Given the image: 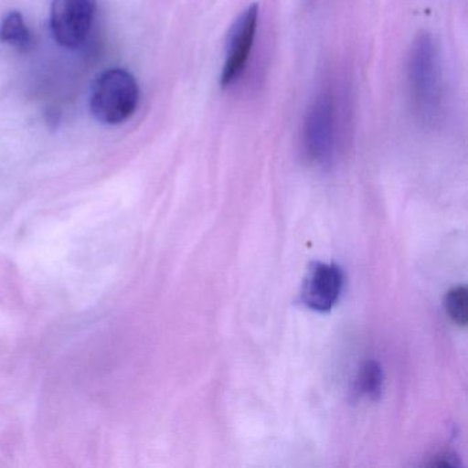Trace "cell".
I'll list each match as a JSON object with an SVG mask.
<instances>
[{
  "label": "cell",
  "instance_id": "1",
  "mask_svg": "<svg viewBox=\"0 0 468 468\" xmlns=\"http://www.w3.org/2000/svg\"><path fill=\"white\" fill-rule=\"evenodd\" d=\"M408 84L416 116L426 125H435L443 113L442 69L437 43L421 34L410 48Z\"/></svg>",
  "mask_w": 468,
  "mask_h": 468
},
{
  "label": "cell",
  "instance_id": "2",
  "mask_svg": "<svg viewBox=\"0 0 468 468\" xmlns=\"http://www.w3.org/2000/svg\"><path fill=\"white\" fill-rule=\"evenodd\" d=\"M139 105V86L124 69L106 70L95 81L90 98L92 116L106 125H119L130 120Z\"/></svg>",
  "mask_w": 468,
  "mask_h": 468
},
{
  "label": "cell",
  "instance_id": "3",
  "mask_svg": "<svg viewBox=\"0 0 468 468\" xmlns=\"http://www.w3.org/2000/svg\"><path fill=\"white\" fill-rule=\"evenodd\" d=\"M336 139L335 100L322 92L312 103L303 125V147L312 163L328 166L334 160Z\"/></svg>",
  "mask_w": 468,
  "mask_h": 468
},
{
  "label": "cell",
  "instance_id": "4",
  "mask_svg": "<svg viewBox=\"0 0 468 468\" xmlns=\"http://www.w3.org/2000/svg\"><path fill=\"white\" fill-rule=\"evenodd\" d=\"M95 0H53L51 2V32L62 48H81L86 43L94 23Z\"/></svg>",
  "mask_w": 468,
  "mask_h": 468
},
{
  "label": "cell",
  "instance_id": "5",
  "mask_svg": "<svg viewBox=\"0 0 468 468\" xmlns=\"http://www.w3.org/2000/svg\"><path fill=\"white\" fill-rule=\"evenodd\" d=\"M257 28H259V6L251 5L235 21L229 32V48H227L226 61L221 70L220 83L223 89H229L237 83L248 67L254 40H256Z\"/></svg>",
  "mask_w": 468,
  "mask_h": 468
},
{
  "label": "cell",
  "instance_id": "6",
  "mask_svg": "<svg viewBox=\"0 0 468 468\" xmlns=\"http://www.w3.org/2000/svg\"><path fill=\"white\" fill-rule=\"evenodd\" d=\"M344 283L339 265L314 262L303 281L301 303L312 311L328 314L338 303Z\"/></svg>",
  "mask_w": 468,
  "mask_h": 468
},
{
  "label": "cell",
  "instance_id": "7",
  "mask_svg": "<svg viewBox=\"0 0 468 468\" xmlns=\"http://www.w3.org/2000/svg\"><path fill=\"white\" fill-rule=\"evenodd\" d=\"M0 42L20 51L31 48L32 37L20 12H10L0 24Z\"/></svg>",
  "mask_w": 468,
  "mask_h": 468
},
{
  "label": "cell",
  "instance_id": "8",
  "mask_svg": "<svg viewBox=\"0 0 468 468\" xmlns=\"http://www.w3.org/2000/svg\"><path fill=\"white\" fill-rule=\"evenodd\" d=\"M383 371L382 367L375 360L363 364L356 379V393L358 396L377 401L382 394Z\"/></svg>",
  "mask_w": 468,
  "mask_h": 468
},
{
  "label": "cell",
  "instance_id": "9",
  "mask_svg": "<svg viewBox=\"0 0 468 468\" xmlns=\"http://www.w3.org/2000/svg\"><path fill=\"white\" fill-rule=\"evenodd\" d=\"M443 308L449 319L460 327L468 323V290L465 286H456L449 290L443 298Z\"/></svg>",
  "mask_w": 468,
  "mask_h": 468
},
{
  "label": "cell",
  "instance_id": "10",
  "mask_svg": "<svg viewBox=\"0 0 468 468\" xmlns=\"http://www.w3.org/2000/svg\"><path fill=\"white\" fill-rule=\"evenodd\" d=\"M456 464V456L449 453V452H443V453L437 454V456L430 462L429 465H431V467H451V465Z\"/></svg>",
  "mask_w": 468,
  "mask_h": 468
}]
</instances>
